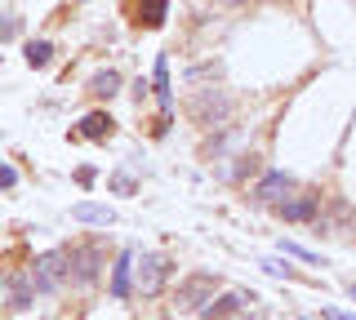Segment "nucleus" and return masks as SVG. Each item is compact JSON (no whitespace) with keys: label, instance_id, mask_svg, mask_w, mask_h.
I'll return each instance as SVG.
<instances>
[{"label":"nucleus","instance_id":"1","mask_svg":"<svg viewBox=\"0 0 356 320\" xmlns=\"http://www.w3.org/2000/svg\"><path fill=\"white\" fill-rule=\"evenodd\" d=\"M67 276H72V253H67V249H49V253H40L36 267H31L36 294H54V289H63Z\"/></svg>","mask_w":356,"mask_h":320},{"label":"nucleus","instance_id":"2","mask_svg":"<svg viewBox=\"0 0 356 320\" xmlns=\"http://www.w3.org/2000/svg\"><path fill=\"white\" fill-rule=\"evenodd\" d=\"M218 289V276H209V271H196V276H187L183 285H178V298H174V307L178 312H205V303L214 298Z\"/></svg>","mask_w":356,"mask_h":320},{"label":"nucleus","instance_id":"3","mask_svg":"<svg viewBox=\"0 0 356 320\" xmlns=\"http://www.w3.org/2000/svg\"><path fill=\"white\" fill-rule=\"evenodd\" d=\"M165 280H170V258L165 253H138V289L143 298H156L165 289Z\"/></svg>","mask_w":356,"mask_h":320},{"label":"nucleus","instance_id":"4","mask_svg":"<svg viewBox=\"0 0 356 320\" xmlns=\"http://www.w3.org/2000/svg\"><path fill=\"white\" fill-rule=\"evenodd\" d=\"M227 112H232V103L218 90H200L196 103H192V120H196V125H222Z\"/></svg>","mask_w":356,"mask_h":320},{"label":"nucleus","instance_id":"5","mask_svg":"<svg viewBox=\"0 0 356 320\" xmlns=\"http://www.w3.org/2000/svg\"><path fill=\"white\" fill-rule=\"evenodd\" d=\"M289 192H294V178L281 174V169H272V174H263L259 187H254V201H259V205H281Z\"/></svg>","mask_w":356,"mask_h":320},{"label":"nucleus","instance_id":"6","mask_svg":"<svg viewBox=\"0 0 356 320\" xmlns=\"http://www.w3.org/2000/svg\"><path fill=\"white\" fill-rule=\"evenodd\" d=\"M72 280L76 285H89V280H94V276H98V267H103V249H98V245H76L72 249Z\"/></svg>","mask_w":356,"mask_h":320},{"label":"nucleus","instance_id":"7","mask_svg":"<svg viewBox=\"0 0 356 320\" xmlns=\"http://www.w3.org/2000/svg\"><path fill=\"white\" fill-rule=\"evenodd\" d=\"M134 267H138V253L125 249V253L116 258V267H111V298H129V294H134V285H129Z\"/></svg>","mask_w":356,"mask_h":320},{"label":"nucleus","instance_id":"8","mask_svg":"<svg viewBox=\"0 0 356 320\" xmlns=\"http://www.w3.org/2000/svg\"><path fill=\"white\" fill-rule=\"evenodd\" d=\"M250 303H259L254 294H222V298H209V307L200 316L205 320H227L232 312H241V307H250Z\"/></svg>","mask_w":356,"mask_h":320},{"label":"nucleus","instance_id":"9","mask_svg":"<svg viewBox=\"0 0 356 320\" xmlns=\"http://www.w3.org/2000/svg\"><path fill=\"white\" fill-rule=\"evenodd\" d=\"M72 218H76V223H94V227H111V223H116V209L81 201V205H72Z\"/></svg>","mask_w":356,"mask_h":320},{"label":"nucleus","instance_id":"10","mask_svg":"<svg viewBox=\"0 0 356 320\" xmlns=\"http://www.w3.org/2000/svg\"><path fill=\"white\" fill-rule=\"evenodd\" d=\"M111 129H116V120H111L107 112H89V116L81 120V138H94V142L111 138Z\"/></svg>","mask_w":356,"mask_h":320},{"label":"nucleus","instance_id":"11","mask_svg":"<svg viewBox=\"0 0 356 320\" xmlns=\"http://www.w3.org/2000/svg\"><path fill=\"white\" fill-rule=\"evenodd\" d=\"M316 205H321V196H298V201H281L276 209H281V218H289V223H303V218L316 214Z\"/></svg>","mask_w":356,"mask_h":320},{"label":"nucleus","instance_id":"12","mask_svg":"<svg viewBox=\"0 0 356 320\" xmlns=\"http://www.w3.org/2000/svg\"><path fill=\"white\" fill-rule=\"evenodd\" d=\"M120 90V71H98L94 76V81H89V94H94V98H111V94H116Z\"/></svg>","mask_w":356,"mask_h":320},{"label":"nucleus","instance_id":"13","mask_svg":"<svg viewBox=\"0 0 356 320\" xmlns=\"http://www.w3.org/2000/svg\"><path fill=\"white\" fill-rule=\"evenodd\" d=\"M165 9H170V0H143V5H138V23L143 27H161Z\"/></svg>","mask_w":356,"mask_h":320},{"label":"nucleus","instance_id":"14","mask_svg":"<svg viewBox=\"0 0 356 320\" xmlns=\"http://www.w3.org/2000/svg\"><path fill=\"white\" fill-rule=\"evenodd\" d=\"M31 289H36L31 276H14V285H9V303H14V307H31Z\"/></svg>","mask_w":356,"mask_h":320},{"label":"nucleus","instance_id":"15","mask_svg":"<svg viewBox=\"0 0 356 320\" xmlns=\"http://www.w3.org/2000/svg\"><path fill=\"white\" fill-rule=\"evenodd\" d=\"M49 58H54L49 40H31V45H27V62H31V67H49Z\"/></svg>","mask_w":356,"mask_h":320},{"label":"nucleus","instance_id":"16","mask_svg":"<svg viewBox=\"0 0 356 320\" xmlns=\"http://www.w3.org/2000/svg\"><path fill=\"white\" fill-rule=\"evenodd\" d=\"M259 267H263L267 276H276V280H289V276H294V267H285V262H281V258H263V262H259Z\"/></svg>","mask_w":356,"mask_h":320},{"label":"nucleus","instance_id":"17","mask_svg":"<svg viewBox=\"0 0 356 320\" xmlns=\"http://www.w3.org/2000/svg\"><path fill=\"white\" fill-rule=\"evenodd\" d=\"M281 253H289V258H303V262H321V253H312L303 245H294V240H281Z\"/></svg>","mask_w":356,"mask_h":320},{"label":"nucleus","instance_id":"18","mask_svg":"<svg viewBox=\"0 0 356 320\" xmlns=\"http://www.w3.org/2000/svg\"><path fill=\"white\" fill-rule=\"evenodd\" d=\"M14 183H18V169H14V165H5V160H0V192H9Z\"/></svg>","mask_w":356,"mask_h":320},{"label":"nucleus","instance_id":"19","mask_svg":"<svg viewBox=\"0 0 356 320\" xmlns=\"http://www.w3.org/2000/svg\"><path fill=\"white\" fill-rule=\"evenodd\" d=\"M14 36H18V18L0 14V40H14Z\"/></svg>","mask_w":356,"mask_h":320},{"label":"nucleus","instance_id":"20","mask_svg":"<svg viewBox=\"0 0 356 320\" xmlns=\"http://www.w3.org/2000/svg\"><path fill=\"white\" fill-rule=\"evenodd\" d=\"M111 192L129 196V192H134V178H129V174H111Z\"/></svg>","mask_w":356,"mask_h":320},{"label":"nucleus","instance_id":"21","mask_svg":"<svg viewBox=\"0 0 356 320\" xmlns=\"http://www.w3.org/2000/svg\"><path fill=\"white\" fill-rule=\"evenodd\" d=\"M325 320H356V316H348V312H334V307H325Z\"/></svg>","mask_w":356,"mask_h":320},{"label":"nucleus","instance_id":"22","mask_svg":"<svg viewBox=\"0 0 356 320\" xmlns=\"http://www.w3.org/2000/svg\"><path fill=\"white\" fill-rule=\"evenodd\" d=\"M250 320H267V312H254V316H250Z\"/></svg>","mask_w":356,"mask_h":320}]
</instances>
